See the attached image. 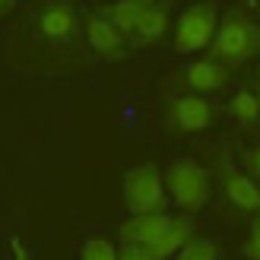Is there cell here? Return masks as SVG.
<instances>
[{"label":"cell","mask_w":260,"mask_h":260,"mask_svg":"<svg viewBox=\"0 0 260 260\" xmlns=\"http://www.w3.org/2000/svg\"><path fill=\"white\" fill-rule=\"evenodd\" d=\"M124 206L130 216L162 213L168 206L165 175L155 165H137L124 175Z\"/></svg>","instance_id":"277c9868"},{"label":"cell","mask_w":260,"mask_h":260,"mask_svg":"<svg viewBox=\"0 0 260 260\" xmlns=\"http://www.w3.org/2000/svg\"><path fill=\"white\" fill-rule=\"evenodd\" d=\"M225 111H229V118L241 124V127H254L260 121V102H257V92L254 89H238L235 95H232L225 102Z\"/></svg>","instance_id":"5bb4252c"},{"label":"cell","mask_w":260,"mask_h":260,"mask_svg":"<svg viewBox=\"0 0 260 260\" xmlns=\"http://www.w3.org/2000/svg\"><path fill=\"white\" fill-rule=\"evenodd\" d=\"M35 32L51 45H70L80 32V16L70 0H48L35 16Z\"/></svg>","instance_id":"52a82bcc"},{"label":"cell","mask_w":260,"mask_h":260,"mask_svg":"<svg viewBox=\"0 0 260 260\" xmlns=\"http://www.w3.org/2000/svg\"><path fill=\"white\" fill-rule=\"evenodd\" d=\"M165 187H168V200L184 216L203 210L213 200V178L210 172L190 155H178L165 172Z\"/></svg>","instance_id":"7a4b0ae2"},{"label":"cell","mask_w":260,"mask_h":260,"mask_svg":"<svg viewBox=\"0 0 260 260\" xmlns=\"http://www.w3.org/2000/svg\"><path fill=\"white\" fill-rule=\"evenodd\" d=\"M168 32V4L152 0V4L140 13L137 19V32H134V45L137 48H152L155 42H162Z\"/></svg>","instance_id":"7c38bea8"},{"label":"cell","mask_w":260,"mask_h":260,"mask_svg":"<svg viewBox=\"0 0 260 260\" xmlns=\"http://www.w3.org/2000/svg\"><path fill=\"white\" fill-rule=\"evenodd\" d=\"M118 260H152L146 248H140V244H121L118 248Z\"/></svg>","instance_id":"ac0fdd59"},{"label":"cell","mask_w":260,"mask_h":260,"mask_svg":"<svg viewBox=\"0 0 260 260\" xmlns=\"http://www.w3.org/2000/svg\"><path fill=\"white\" fill-rule=\"evenodd\" d=\"M210 57L225 63L229 70L244 67L254 57H260V22H254L244 10H229L219 19Z\"/></svg>","instance_id":"6da1fadb"},{"label":"cell","mask_w":260,"mask_h":260,"mask_svg":"<svg viewBox=\"0 0 260 260\" xmlns=\"http://www.w3.org/2000/svg\"><path fill=\"white\" fill-rule=\"evenodd\" d=\"M241 254H244V260H260V216H254L251 235H248V241L241 244Z\"/></svg>","instance_id":"e0dca14e"},{"label":"cell","mask_w":260,"mask_h":260,"mask_svg":"<svg viewBox=\"0 0 260 260\" xmlns=\"http://www.w3.org/2000/svg\"><path fill=\"white\" fill-rule=\"evenodd\" d=\"M172 260H222V251L213 238H190Z\"/></svg>","instance_id":"9a60e30c"},{"label":"cell","mask_w":260,"mask_h":260,"mask_svg":"<svg viewBox=\"0 0 260 260\" xmlns=\"http://www.w3.org/2000/svg\"><path fill=\"white\" fill-rule=\"evenodd\" d=\"M219 29V10L213 0H197L193 7H187L175 22L172 45L178 54H200V51L213 48V38Z\"/></svg>","instance_id":"3957f363"},{"label":"cell","mask_w":260,"mask_h":260,"mask_svg":"<svg viewBox=\"0 0 260 260\" xmlns=\"http://www.w3.org/2000/svg\"><path fill=\"white\" fill-rule=\"evenodd\" d=\"M254 92H257V102H260V83H254Z\"/></svg>","instance_id":"7402d4cb"},{"label":"cell","mask_w":260,"mask_h":260,"mask_svg":"<svg viewBox=\"0 0 260 260\" xmlns=\"http://www.w3.org/2000/svg\"><path fill=\"white\" fill-rule=\"evenodd\" d=\"M190 238H197L193 235V222H190V216H172V222H168V229L162 232L159 238H155L149 244V257L152 260H172Z\"/></svg>","instance_id":"8fae6325"},{"label":"cell","mask_w":260,"mask_h":260,"mask_svg":"<svg viewBox=\"0 0 260 260\" xmlns=\"http://www.w3.org/2000/svg\"><path fill=\"white\" fill-rule=\"evenodd\" d=\"M244 172H248V175L257 181V184H260V143H257V146H254L248 155H244Z\"/></svg>","instance_id":"d6986e66"},{"label":"cell","mask_w":260,"mask_h":260,"mask_svg":"<svg viewBox=\"0 0 260 260\" xmlns=\"http://www.w3.org/2000/svg\"><path fill=\"white\" fill-rule=\"evenodd\" d=\"M10 254H13V260H32L29 248H25L19 238H10Z\"/></svg>","instance_id":"ffe728a7"},{"label":"cell","mask_w":260,"mask_h":260,"mask_svg":"<svg viewBox=\"0 0 260 260\" xmlns=\"http://www.w3.org/2000/svg\"><path fill=\"white\" fill-rule=\"evenodd\" d=\"M80 260H118V248H114V241H108L105 235H92V238H86Z\"/></svg>","instance_id":"2e32d148"},{"label":"cell","mask_w":260,"mask_h":260,"mask_svg":"<svg viewBox=\"0 0 260 260\" xmlns=\"http://www.w3.org/2000/svg\"><path fill=\"white\" fill-rule=\"evenodd\" d=\"M216 178H219V187H222L225 200L241 213H251L260 216V184L244 172V168L232 165L225 155L216 162Z\"/></svg>","instance_id":"8992f818"},{"label":"cell","mask_w":260,"mask_h":260,"mask_svg":"<svg viewBox=\"0 0 260 260\" xmlns=\"http://www.w3.org/2000/svg\"><path fill=\"white\" fill-rule=\"evenodd\" d=\"M16 4H19V0H0V19L10 16V13L16 10Z\"/></svg>","instance_id":"44dd1931"},{"label":"cell","mask_w":260,"mask_h":260,"mask_svg":"<svg viewBox=\"0 0 260 260\" xmlns=\"http://www.w3.org/2000/svg\"><path fill=\"white\" fill-rule=\"evenodd\" d=\"M152 0H114V4L105 7V16L114 22V29L127 35V42H134V32H137V19L140 13L146 10Z\"/></svg>","instance_id":"4fadbf2b"},{"label":"cell","mask_w":260,"mask_h":260,"mask_svg":"<svg viewBox=\"0 0 260 260\" xmlns=\"http://www.w3.org/2000/svg\"><path fill=\"white\" fill-rule=\"evenodd\" d=\"M257 83H260V63H257Z\"/></svg>","instance_id":"603a6c76"},{"label":"cell","mask_w":260,"mask_h":260,"mask_svg":"<svg viewBox=\"0 0 260 260\" xmlns=\"http://www.w3.org/2000/svg\"><path fill=\"white\" fill-rule=\"evenodd\" d=\"M168 222H172V216H168L165 210H162V213L130 216L127 222H121L118 238H121V244H140V248H149V244L168 229Z\"/></svg>","instance_id":"30bf717a"},{"label":"cell","mask_w":260,"mask_h":260,"mask_svg":"<svg viewBox=\"0 0 260 260\" xmlns=\"http://www.w3.org/2000/svg\"><path fill=\"white\" fill-rule=\"evenodd\" d=\"M83 38L105 60H124L127 57V35L114 29V22L105 13H89L86 22H83Z\"/></svg>","instance_id":"9c48e42d"},{"label":"cell","mask_w":260,"mask_h":260,"mask_svg":"<svg viewBox=\"0 0 260 260\" xmlns=\"http://www.w3.org/2000/svg\"><path fill=\"white\" fill-rule=\"evenodd\" d=\"M216 124V108L213 102L206 95H193V92H184L168 102L165 108V127L172 130V134H203V130H210Z\"/></svg>","instance_id":"5b68a950"},{"label":"cell","mask_w":260,"mask_h":260,"mask_svg":"<svg viewBox=\"0 0 260 260\" xmlns=\"http://www.w3.org/2000/svg\"><path fill=\"white\" fill-rule=\"evenodd\" d=\"M232 83V70L225 63H219L216 57H200L181 67L178 73V86H184L193 95H210V92H222Z\"/></svg>","instance_id":"ba28073f"}]
</instances>
